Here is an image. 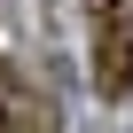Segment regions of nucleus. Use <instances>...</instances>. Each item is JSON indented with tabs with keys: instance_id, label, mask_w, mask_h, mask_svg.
Instances as JSON below:
<instances>
[{
	"instance_id": "2",
	"label": "nucleus",
	"mask_w": 133,
	"mask_h": 133,
	"mask_svg": "<svg viewBox=\"0 0 133 133\" xmlns=\"http://www.w3.org/2000/svg\"><path fill=\"white\" fill-rule=\"evenodd\" d=\"M16 102H24V78L0 63V133H16Z\"/></svg>"
},
{
	"instance_id": "1",
	"label": "nucleus",
	"mask_w": 133,
	"mask_h": 133,
	"mask_svg": "<svg viewBox=\"0 0 133 133\" xmlns=\"http://www.w3.org/2000/svg\"><path fill=\"white\" fill-rule=\"evenodd\" d=\"M16 133H63V110H55L47 94H24V102H16Z\"/></svg>"
}]
</instances>
